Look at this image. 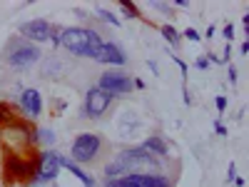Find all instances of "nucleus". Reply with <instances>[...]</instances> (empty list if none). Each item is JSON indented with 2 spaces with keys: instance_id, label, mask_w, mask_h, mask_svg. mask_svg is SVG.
Listing matches in <instances>:
<instances>
[{
  "instance_id": "nucleus-33",
  "label": "nucleus",
  "mask_w": 249,
  "mask_h": 187,
  "mask_svg": "<svg viewBox=\"0 0 249 187\" xmlns=\"http://www.w3.org/2000/svg\"><path fill=\"white\" fill-rule=\"evenodd\" d=\"M249 53V40H244V43L239 45V55H247Z\"/></svg>"
},
{
  "instance_id": "nucleus-18",
  "label": "nucleus",
  "mask_w": 249,
  "mask_h": 187,
  "mask_svg": "<svg viewBox=\"0 0 249 187\" xmlns=\"http://www.w3.org/2000/svg\"><path fill=\"white\" fill-rule=\"evenodd\" d=\"M95 13H97V18L102 20V23H107V25H112V28H120V25H122V20H120V18H115L107 8L97 5V8H95Z\"/></svg>"
},
{
  "instance_id": "nucleus-21",
  "label": "nucleus",
  "mask_w": 249,
  "mask_h": 187,
  "mask_svg": "<svg viewBox=\"0 0 249 187\" xmlns=\"http://www.w3.org/2000/svg\"><path fill=\"white\" fill-rule=\"evenodd\" d=\"M170 57H172L175 65L179 68V73H182V85H184V82H187V62H184L182 57H177V55H170Z\"/></svg>"
},
{
  "instance_id": "nucleus-32",
  "label": "nucleus",
  "mask_w": 249,
  "mask_h": 187,
  "mask_svg": "<svg viewBox=\"0 0 249 187\" xmlns=\"http://www.w3.org/2000/svg\"><path fill=\"white\" fill-rule=\"evenodd\" d=\"M170 5H172V8H190V3H187V0H172Z\"/></svg>"
},
{
  "instance_id": "nucleus-17",
  "label": "nucleus",
  "mask_w": 249,
  "mask_h": 187,
  "mask_svg": "<svg viewBox=\"0 0 249 187\" xmlns=\"http://www.w3.org/2000/svg\"><path fill=\"white\" fill-rule=\"evenodd\" d=\"M160 33H162V37H164V40H167V45H170V48H177V45H179L182 35H179V30H177L172 23H164V25H160Z\"/></svg>"
},
{
  "instance_id": "nucleus-6",
  "label": "nucleus",
  "mask_w": 249,
  "mask_h": 187,
  "mask_svg": "<svg viewBox=\"0 0 249 187\" xmlns=\"http://www.w3.org/2000/svg\"><path fill=\"white\" fill-rule=\"evenodd\" d=\"M62 170V152L57 150H40L37 152V165H35V175L28 187H45L57 180Z\"/></svg>"
},
{
  "instance_id": "nucleus-16",
  "label": "nucleus",
  "mask_w": 249,
  "mask_h": 187,
  "mask_svg": "<svg viewBox=\"0 0 249 187\" xmlns=\"http://www.w3.org/2000/svg\"><path fill=\"white\" fill-rule=\"evenodd\" d=\"M35 140H37V145H40L43 150H53L57 135H55L53 128H37V130H35Z\"/></svg>"
},
{
  "instance_id": "nucleus-10",
  "label": "nucleus",
  "mask_w": 249,
  "mask_h": 187,
  "mask_svg": "<svg viewBox=\"0 0 249 187\" xmlns=\"http://www.w3.org/2000/svg\"><path fill=\"white\" fill-rule=\"evenodd\" d=\"M50 30H53V23L45 18H35V20H28V23H20L18 33L23 40H28V43L33 45H43L50 40Z\"/></svg>"
},
{
  "instance_id": "nucleus-27",
  "label": "nucleus",
  "mask_w": 249,
  "mask_h": 187,
  "mask_svg": "<svg viewBox=\"0 0 249 187\" xmlns=\"http://www.w3.org/2000/svg\"><path fill=\"white\" fill-rule=\"evenodd\" d=\"M239 175H237V165L234 162H230V170H227V182H234Z\"/></svg>"
},
{
  "instance_id": "nucleus-26",
  "label": "nucleus",
  "mask_w": 249,
  "mask_h": 187,
  "mask_svg": "<svg viewBox=\"0 0 249 187\" xmlns=\"http://www.w3.org/2000/svg\"><path fill=\"white\" fill-rule=\"evenodd\" d=\"M152 8H155V10H160V13H164V15H170V18H172V5H170V3H152Z\"/></svg>"
},
{
  "instance_id": "nucleus-7",
  "label": "nucleus",
  "mask_w": 249,
  "mask_h": 187,
  "mask_svg": "<svg viewBox=\"0 0 249 187\" xmlns=\"http://www.w3.org/2000/svg\"><path fill=\"white\" fill-rule=\"evenodd\" d=\"M105 187H175L167 172H132L117 180H105Z\"/></svg>"
},
{
  "instance_id": "nucleus-4",
  "label": "nucleus",
  "mask_w": 249,
  "mask_h": 187,
  "mask_svg": "<svg viewBox=\"0 0 249 187\" xmlns=\"http://www.w3.org/2000/svg\"><path fill=\"white\" fill-rule=\"evenodd\" d=\"M35 165H37V155H15L3 150V182L8 187L30 185L35 175Z\"/></svg>"
},
{
  "instance_id": "nucleus-20",
  "label": "nucleus",
  "mask_w": 249,
  "mask_h": 187,
  "mask_svg": "<svg viewBox=\"0 0 249 187\" xmlns=\"http://www.w3.org/2000/svg\"><path fill=\"white\" fill-rule=\"evenodd\" d=\"M60 35H62V25H55V23H53V30H50V43H53V48H60Z\"/></svg>"
},
{
  "instance_id": "nucleus-14",
  "label": "nucleus",
  "mask_w": 249,
  "mask_h": 187,
  "mask_svg": "<svg viewBox=\"0 0 249 187\" xmlns=\"http://www.w3.org/2000/svg\"><path fill=\"white\" fill-rule=\"evenodd\" d=\"M23 120V115H20V110L15 105H10L8 100H0V130L3 128H10V125L20 122Z\"/></svg>"
},
{
  "instance_id": "nucleus-3",
  "label": "nucleus",
  "mask_w": 249,
  "mask_h": 187,
  "mask_svg": "<svg viewBox=\"0 0 249 187\" xmlns=\"http://www.w3.org/2000/svg\"><path fill=\"white\" fill-rule=\"evenodd\" d=\"M40 57H43L40 45H33L23 37H13L3 50V62L10 70H18V73H25V70L35 68L40 62Z\"/></svg>"
},
{
  "instance_id": "nucleus-24",
  "label": "nucleus",
  "mask_w": 249,
  "mask_h": 187,
  "mask_svg": "<svg viewBox=\"0 0 249 187\" xmlns=\"http://www.w3.org/2000/svg\"><path fill=\"white\" fill-rule=\"evenodd\" d=\"M230 60H232V43H227V45H224V53H222V57H219V62L230 65Z\"/></svg>"
},
{
  "instance_id": "nucleus-13",
  "label": "nucleus",
  "mask_w": 249,
  "mask_h": 187,
  "mask_svg": "<svg viewBox=\"0 0 249 187\" xmlns=\"http://www.w3.org/2000/svg\"><path fill=\"white\" fill-rule=\"evenodd\" d=\"M142 148L147 150L150 155H155V157L170 160V157H167V155H170V148H167V142H164L162 135H150V137H144V140H142Z\"/></svg>"
},
{
  "instance_id": "nucleus-25",
  "label": "nucleus",
  "mask_w": 249,
  "mask_h": 187,
  "mask_svg": "<svg viewBox=\"0 0 249 187\" xmlns=\"http://www.w3.org/2000/svg\"><path fill=\"white\" fill-rule=\"evenodd\" d=\"M227 102H230V100H227V95H217V97H214L217 112H224V110H227Z\"/></svg>"
},
{
  "instance_id": "nucleus-9",
  "label": "nucleus",
  "mask_w": 249,
  "mask_h": 187,
  "mask_svg": "<svg viewBox=\"0 0 249 187\" xmlns=\"http://www.w3.org/2000/svg\"><path fill=\"white\" fill-rule=\"evenodd\" d=\"M97 88L105 90V93H110V95H115V97L130 95V93L135 90V88H132V75H127L124 70H115V68H110V70H105V73L100 75Z\"/></svg>"
},
{
  "instance_id": "nucleus-1",
  "label": "nucleus",
  "mask_w": 249,
  "mask_h": 187,
  "mask_svg": "<svg viewBox=\"0 0 249 187\" xmlns=\"http://www.w3.org/2000/svg\"><path fill=\"white\" fill-rule=\"evenodd\" d=\"M167 160L150 155L142 145H132V148L120 150L107 165H105V177L107 180H117L132 172H164Z\"/></svg>"
},
{
  "instance_id": "nucleus-8",
  "label": "nucleus",
  "mask_w": 249,
  "mask_h": 187,
  "mask_svg": "<svg viewBox=\"0 0 249 187\" xmlns=\"http://www.w3.org/2000/svg\"><path fill=\"white\" fill-rule=\"evenodd\" d=\"M115 100H117L115 95L100 90L97 85L90 88V90L85 93V100H82V110H80L82 120H100L102 115H107V112L112 110Z\"/></svg>"
},
{
  "instance_id": "nucleus-15",
  "label": "nucleus",
  "mask_w": 249,
  "mask_h": 187,
  "mask_svg": "<svg viewBox=\"0 0 249 187\" xmlns=\"http://www.w3.org/2000/svg\"><path fill=\"white\" fill-rule=\"evenodd\" d=\"M62 168H65L68 172H72V175L82 182V187H97V180H95V177H90L85 170L80 168V165H75V162H72L70 157H65V155H62Z\"/></svg>"
},
{
  "instance_id": "nucleus-28",
  "label": "nucleus",
  "mask_w": 249,
  "mask_h": 187,
  "mask_svg": "<svg viewBox=\"0 0 249 187\" xmlns=\"http://www.w3.org/2000/svg\"><path fill=\"white\" fill-rule=\"evenodd\" d=\"M214 132H217L219 137H227V128H224V125H222L219 120H214Z\"/></svg>"
},
{
  "instance_id": "nucleus-19",
  "label": "nucleus",
  "mask_w": 249,
  "mask_h": 187,
  "mask_svg": "<svg viewBox=\"0 0 249 187\" xmlns=\"http://www.w3.org/2000/svg\"><path fill=\"white\" fill-rule=\"evenodd\" d=\"M120 10H122L124 18H140V20H144L142 13H140V8H137L135 3H120Z\"/></svg>"
},
{
  "instance_id": "nucleus-22",
  "label": "nucleus",
  "mask_w": 249,
  "mask_h": 187,
  "mask_svg": "<svg viewBox=\"0 0 249 187\" xmlns=\"http://www.w3.org/2000/svg\"><path fill=\"white\" fill-rule=\"evenodd\" d=\"M182 37H187V40H190V43H199V40H202V35L195 30V28H187L184 33H179Z\"/></svg>"
},
{
  "instance_id": "nucleus-11",
  "label": "nucleus",
  "mask_w": 249,
  "mask_h": 187,
  "mask_svg": "<svg viewBox=\"0 0 249 187\" xmlns=\"http://www.w3.org/2000/svg\"><path fill=\"white\" fill-rule=\"evenodd\" d=\"M18 110L30 122L37 120L40 115H43V95H40V90H35V88H23V90H20V95H18Z\"/></svg>"
},
{
  "instance_id": "nucleus-35",
  "label": "nucleus",
  "mask_w": 249,
  "mask_h": 187,
  "mask_svg": "<svg viewBox=\"0 0 249 187\" xmlns=\"http://www.w3.org/2000/svg\"><path fill=\"white\" fill-rule=\"evenodd\" d=\"M214 35V25H210V28H207V33H204V37H212Z\"/></svg>"
},
{
  "instance_id": "nucleus-34",
  "label": "nucleus",
  "mask_w": 249,
  "mask_h": 187,
  "mask_svg": "<svg viewBox=\"0 0 249 187\" xmlns=\"http://www.w3.org/2000/svg\"><path fill=\"white\" fill-rule=\"evenodd\" d=\"M242 25H244V30L249 33V13H244V15H242Z\"/></svg>"
},
{
  "instance_id": "nucleus-31",
  "label": "nucleus",
  "mask_w": 249,
  "mask_h": 187,
  "mask_svg": "<svg viewBox=\"0 0 249 187\" xmlns=\"http://www.w3.org/2000/svg\"><path fill=\"white\" fill-rule=\"evenodd\" d=\"M147 68L152 70V75H160V65H157L155 60H147Z\"/></svg>"
},
{
  "instance_id": "nucleus-2",
  "label": "nucleus",
  "mask_w": 249,
  "mask_h": 187,
  "mask_svg": "<svg viewBox=\"0 0 249 187\" xmlns=\"http://www.w3.org/2000/svg\"><path fill=\"white\" fill-rule=\"evenodd\" d=\"M102 45V35L95 28H85V25H72L65 28L62 25V35H60V48H65L72 55L80 57H90L97 53V48Z\"/></svg>"
},
{
  "instance_id": "nucleus-5",
  "label": "nucleus",
  "mask_w": 249,
  "mask_h": 187,
  "mask_svg": "<svg viewBox=\"0 0 249 187\" xmlns=\"http://www.w3.org/2000/svg\"><path fill=\"white\" fill-rule=\"evenodd\" d=\"M105 148H107V142L100 132H80L70 145V160L82 168V165L95 162Z\"/></svg>"
},
{
  "instance_id": "nucleus-12",
  "label": "nucleus",
  "mask_w": 249,
  "mask_h": 187,
  "mask_svg": "<svg viewBox=\"0 0 249 187\" xmlns=\"http://www.w3.org/2000/svg\"><path fill=\"white\" fill-rule=\"evenodd\" d=\"M95 62H100V65H110L115 70H120L124 62H127V55H124V50L115 43V40H102V45L97 48V53L92 55Z\"/></svg>"
},
{
  "instance_id": "nucleus-23",
  "label": "nucleus",
  "mask_w": 249,
  "mask_h": 187,
  "mask_svg": "<svg viewBox=\"0 0 249 187\" xmlns=\"http://www.w3.org/2000/svg\"><path fill=\"white\" fill-rule=\"evenodd\" d=\"M222 35H224L227 43H232V40H234V25H232V23H227V25L222 28Z\"/></svg>"
},
{
  "instance_id": "nucleus-29",
  "label": "nucleus",
  "mask_w": 249,
  "mask_h": 187,
  "mask_svg": "<svg viewBox=\"0 0 249 187\" xmlns=\"http://www.w3.org/2000/svg\"><path fill=\"white\" fill-rule=\"evenodd\" d=\"M195 65H197V70H210V60H207V57H199Z\"/></svg>"
},
{
  "instance_id": "nucleus-30",
  "label": "nucleus",
  "mask_w": 249,
  "mask_h": 187,
  "mask_svg": "<svg viewBox=\"0 0 249 187\" xmlns=\"http://www.w3.org/2000/svg\"><path fill=\"white\" fill-rule=\"evenodd\" d=\"M237 77H239V73H237V68L230 62V82H232V85H237Z\"/></svg>"
}]
</instances>
